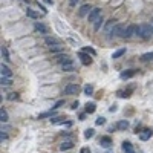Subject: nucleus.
Masks as SVG:
<instances>
[{"mask_svg": "<svg viewBox=\"0 0 153 153\" xmlns=\"http://www.w3.org/2000/svg\"><path fill=\"white\" fill-rule=\"evenodd\" d=\"M136 35L143 40H149L153 37V26L150 23H143V25H135Z\"/></svg>", "mask_w": 153, "mask_h": 153, "instance_id": "obj_1", "label": "nucleus"}, {"mask_svg": "<svg viewBox=\"0 0 153 153\" xmlns=\"http://www.w3.org/2000/svg\"><path fill=\"white\" fill-rule=\"evenodd\" d=\"M126 25H123V23H117L113 26V29H112V32H110V35H113V37H124V31H126Z\"/></svg>", "mask_w": 153, "mask_h": 153, "instance_id": "obj_2", "label": "nucleus"}, {"mask_svg": "<svg viewBox=\"0 0 153 153\" xmlns=\"http://www.w3.org/2000/svg\"><path fill=\"white\" fill-rule=\"evenodd\" d=\"M78 58H80V61H81V65H84V66H91L92 61H94V60H92V55L83 52V51H80V52H78Z\"/></svg>", "mask_w": 153, "mask_h": 153, "instance_id": "obj_3", "label": "nucleus"}, {"mask_svg": "<svg viewBox=\"0 0 153 153\" xmlns=\"http://www.w3.org/2000/svg\"><path fill=\"white\" fill-rule=\"evenodd\" d=\"M100 17H101V9H100V8H94V9L91 11V14L87 16V22H89V23H95Z\"/></svg>", "mask_w": 153, "mask_h": 153, "instance_id": "obj_4", "label": "nucleus"}, {"mask_svg": "<svg viewBox=\"0 0 153 153\" xmlns=\"http://www.w3.org/2000/svg\"><path fill=\"white\" fill-rule=\"evenodd\" d=\"M80 92V86L78 84H68L65 87V94L66 95H78Z\"/></svg>", "mask_w": 153, "mask_h": 153, "instance_id": "obj_5", "label": "nucleus"}, {"mask_svg": "<svg viewBox=\"0 0 153 153\" xmlns=\"http://www.w3.org/2000/svg\"><path fill=\"white\" fill-rule=\"evenodd\" d=\"M136 69H127V71H123L121 74H120V78L121 80H129V78H132V76H135L136 75Z\"/></svg>", "mask_w": 153, "mask_h": 153, "instance_id": "obj_6", "label": "nucleus"}, {"mask_svg": "<svg viewBox=\"0 0 153 153\" xmlns=\"http://www.w3.org/2000/svg\"><path fill=\"white\" fill-rule=\"evenodd\" d=\"M54 58H55V61L58 63L60 66H61V65H65V63H69V61H72V58H71L69 55H66V54H58V55H55Z\"/></svg>", "mask_w": 153, "mask_h": 153, "instance_id": "obj_7", "label": "nucleus"}, {"mask_svg": "<svg viewBox=\"0 0 153 153\" xmlns=\"http://www.w3.org/2000/svg\"><path fill=\"white\" fill-rule=\"evenodd\" d=\"M153 136V130L152 129H143V132L139 133V139H141V141H149V139Z\"/></svg>", "mask_w": 153, "mask_h": 153, "instance_id": "obj_8", "label": "nucleus"}, {"mask_svg": "<svg viewBox=\"0 0 153 153\" xmlns=\"http://www.w3.org/2000/svg\"><path fill=\"white\" fill-rule=\"evenodd\" d=\"M61 71H63V72H75V71H76V66H75L74 61H69V63L61 65Z\"/></svg>", "mask_w": 153, "mask_h": 153, "instance_id": "obj_9", "label": "nucleus"}, {"mask_svg": "<svg viewBox=\"0 0 153 153\" xmlns=\"http://www.w3.org/2000/svg\"><path fill=\"white\" fill-rule=\"evenodd\" d=\"M92 9H94V8H92L91 5H87V3H86V5H83V6L80 8V11H78V16H80V17L89 16V14H91V11H92Z\"/></svg>", "mask_w": 153, "mask_h": 153, "instance_id": "obj_10", "label": "nucleus"}, {"mask_svg": "<svg viewBox=\"0 0 153 153\" xmlns=\"http://www.w3.org/2000/svg\"><path fill=\"white\" fill-rule=\"evenodd\" d=\"M135 34H136V31H135V25H130V26H127V28H126V31H124V37H123V38H127V40H129V38H132Z\"/></svg>", "mask_w": 153, "mask_h": 153, "instance_id": "obj_11", "label": "nucleus"}, {"mask_svg": "<svg viewBox=\"0 0 153 153\" xmlns=\"http://www.w3.org/2000/svg\"><path fill=\"white\" fill-rule=\"evenodd\" d=\"M133 91H135V86H132V87H129V89H126V91H118L117 95H118L120 98H129V97L132 95Z\"/></svg>", "mask_w": 153, "mask_h": 153, "instance_id": "obj_12", "label": "nucleus"}, {"mask_svg": "<svg viewBox=\"0 0 153 153\" xmlns=\"http://www.w3.org/2000/svg\"><path fill=\"white\" fill-rule=\"evenodd\" d=\"M45 43H46L49 48L60 46V40H57V38H54V37H46V38H45Z\"/></svg>", "mask_w": 153, "mask_h": 153, "instance_id": "obj_13", "label": "nucleus"}, {"mask_svg": "<svg viewBox=\"0 0 153 153\" xmlns=\"http://www.w3.org/2000/svg\"><path fill=\"white\" fill-rule=\"evenodd\" d=\"M100 146L101 147H104V149H109L112 146V139L110 136H101L100 138Z\"/></svg>", "mask_w": 153, "mask_h": 153, "instance_id": "obj_14", "label": "nucleus"}, {"mask_svg": "<svg viewBox=\"0 0 153 153\" xmlns=\"http://www.w3.org/2000/svg\"><path fill=\"white\" fill-rule=\"evenodd\" d=\"M34 29H35L37 32H40V34H48V28L45 26L43 23H38V22H35V23H34Z\"/></svg>", "mask_w": 153, "mask_h": 153, "instance_id": "obj_15", "label": "nucleus"}, {"mask_svg": "<svg viewBox=\"0 0 153 153\" xmlns=\"http://www.w3.org/2000/svg\"><path fill=\"white\" fill-rule=\"evenodd\" d=\"M123 152H124V153H135L133 144L129 143V141H124V143H123Z\"/></svg>", "mask_w": 153, "mask_h": 153, "instance_id": "obj_16", "label": "nucleus"}, {"mask_svg": "<svg viewBox=\"0 0 153 153\" xmlns=\"http://www.w3.org/2000/svg\"><path fill=\"white\" fill-rule=\"evenodd\" d=\"M0 72H2V76H8V78L12 76V71L6 65H3V63H2V66H0Z\"/></svg>", "mask_w": 153, "mask_h": 153, "instance_id": "obj_17", "label": "nucleus"}, {"mask_svg": "<svg viewBox=\"0 0 153 153\" xmlns=\"http://www.w3.org/2000/svg\"><path fill=\"white\" fill-rule=\"evenodd\" d=\"M55 112L57 110H48V112H43L38 115V120H45V118H54L55 117Z\"/></svg>", "mask_w": 153, "mask_h": 153, "instance_id": "obj_18", "label": "nucleus"}, {"mask_svg": "<svg viewBox=\"0 0 153 153\" xmlns=\"http://www.w3.org/2000/svg\"><path fill=\"white\" fill-rule=\"evenodd\" d=\"M129 121H126V120H121V121H118L117 123V129L118 130H127V129H129Z\"/></svg>", "mask_w": 153, "mask_h": 153, "instance_id": "obj_19", "label": "nucleus"}, {"mask_svg": "<svg viewBox=\"0 0 153 153\" xmlns=\"http://www.w3.org/2000/svg\"><path fill=\"white\" fill-rule=\"evenodd\" d=\"M72 147H74V141H71V139H69V141H65V143L60 146V150L61 152H66V150H71Z\"/></svg>", "mask_w": 153, "mask_h": 153, "instance_id": "obj_20", "label": "nucleus"}, {"mask_svg": "<svg viewBox=\"0 0 153 153\" xmlns=\"http://www.w3.org/2000/svg\"><path fill=\"white\" fill-rule=\"evenodd\" d=\"M26 16H28L29 19H32V20H37L38 17H40V14H38L37 11L31 9V8H28V9H26Z\"/></svg>", "mask_w": 153, "mask_h": 153, "instance_id": "obj_21", "label": "nucleus"}, {"mask_svg": "<svg viewBox=\"0 0 153 153\" xmlns=\"http://www.w3.org/2000/svg\"><path fill=\"white\" fill-rule=\"evenodd\" d=\"M86 113H89V115H91V113H94L95 110H97V104L95 103H86Z\"/></svg>", "mask_w": 153, "mask_h": 153, "instance_id": "obj_22", "label": "nucleus"}, {"mask_svg": "<svg viewBox=\"0 0 153 153\" xmlns=\"http://www.w3.org/2000/svg\"><path fill=\"white\" fill-rule=\"evenodd\" d=\"M115 25H117V23H115V20H109V22H107L106 28H104V32H106L107 35L112 32V29H113V26H115Z\"/></svg>", "mask_w": 153, "mask_h": 153, "instance_id": "obj_23", "label": "nucleus"}, {"mask_svg": "<svg viewBox=\"0 0 153 153\" xmlns=\"http://www.w3.org/2000/svg\"><path fill=\"white\" fill-rule=\"evenodd\" d=\"M8 120H9V117H8V112L2 107V109H0V121H2V123H8Z\"/></svg>", "mask_w": 153, "mask_h": 153, "instance_id": "obj_24", "label": "nucleus"}, {"mask_svg": "<svg viewBox=\"0 0 153 153\" xmlns=\"http://www.w3.org/2000/svg\"><path fill=\"white\" fill-rule=\"evenodd\" d=\"M2 58H3L5 61H11V58H9V51H8L6 46H2Z\"/></svg>", "mask_w": 153, "mask_h": 153, "instance_id": "obj_25", "label": "nucleus"}, {"mask_svg": "<svg viewBox=\"0 0 153 153\" xmlns=\"http://www.w3.org/2000/svg\"><path fill=\"white\" fill-rule=\"evenodd\" d=\"M141 61L147 63V61H153V52H146L141 55Z\"/></svg>", "mask_w": 153, "mask_h": 153, "instance_id": "obj_26", "label": "nucleus"}, {"mask_svg": "<svg viewBox=\"0 0 153 153\" xmlns=\"http://www.w3.org/2000/svg\"><path fill=\"white\" fill-rule=\"evenodd\" d=\"M83 92H84V95H92L94 94V86L92 84H86L84 87H83Z\"/></svg>", "mask_w": 153, "mask_h": 153, "instance_id": "obj_27", "label": "nucleus"}, {"mask_svg": "<svg viewBox=\"0 0 153 153\" xmlns=\"http://www.w3.org/2000/svg\"><path fill=\"white\" fill-rule=\"evenodd\" d=\"M83 52H86V54H89V55H92V57L97 55V51H95L94 48H91V46H84V48H83Z\"/></svg>", "mask_w": 153, "mask_h": 153, "instance_id": "obj_28", "label": "nucleus"}, {"mask_svg": "<svg viewBox=\"0 0 153 153\" xmlns=\"http://www.w3.org/2000/svg\"><path fill=\"white\" fill-rule=\"evenodd\" d=\"M103 23H104L103 17H100V19L94 23V31H100V29H101V26H103Z\"/></svg>", "mask_w": 153, "mask_h": 153, "instance_id": "obj_29", "label": "nucleus"}, {"mask_svg": "<svg viewBox=\"0 0 153 153\" xmlns=\"http://www.w3.org/2000/svg\"><path fill=\"white\" fill-rule=\"evenodd\" d=\"M0 84H2V86H11V84H12V78L2 76V78H0Z\"/></svg>", "mask_w": 153, "mask_h": 153, "instance_id": "obj_30", "label": "nucleus"}, {"mask_svg": "<svg viewBox=\"0 0 153 153\" xmlns=\"http://www.w3.org/2000/svg\"><path fill=\"white\" fill-rule=\"evenodd\" d=\"M126 54V48H121V49H118L117 52H113V55H112V58H120V57H123Z\"/></svg>", "mask_w": 153, "mask_h": 153, "instance_id": "obj_31", "label": "nucleus"}, {"mask_svg": "<svg viewBox=\"0 0 153 153\" xmlns=\"http://www.w3.org/2000/svg\"><path fill=\"white\" fill-rule=\"evenodd\" d=\"M94 135H95V130H94V129H86V130H84V138H86V139L94 138Z\"/></svg>", "mask_w": 153, "mask_h": 153, "instance_id": "obj_32", "label": "nucleus"}, {"mask_svg": "<svg viewBox=\"0 0 153 153\" xmlns=\"http://www.w3.org/2000/svg\"><path fill=\"white\" fill-rule=\"evenodd\" d=\"M6 100H9V101H14V100H20V97H19V94H17V92H12V94H8Z\"/></svg>", "mask_w": 153, "mask_h": 153, "instance_id": "obj_33", "label": "nucleus"}, {"mask_svg": "<svg viewBox=\"0 0 153 153\" xmlns=\"http://www.w3.org/2000/svg\"><path fill=\"white\" fill-rule=\"evenodd\" d=\"M61 106H65V100H60V101H57V103L52 106V110H58Z\"/></svg>", "mask_w": 153, "mask_h": 153, "instance_id": "obj_34", "label": "nucleus"}, {"mask_svg": "<svg viewBox=\"0 0 153 153\" xmlns=\"http://www.w3.org/2000/svg\"><path fill=\"white\" fill-rule=\"evenodd\" d=\"M95 124H97V126H103V124H106V118H104V117H98L97 121H95Z\"/></svg>", "mask_w": 153, "mask_h": 153, "instance_id": "obj_35", "label": "nucleus"}, {"mask_svg": "<svg viewBox=\"0 0 153 153\" xmlns=\"http://www.w3.org/2000/svg\"><path fill=\"white\" fill-rule=\"evenodd\" d=\"M49 51L52 54H57V52H60V51H63V48L61 46H55V48H49Z\"/></svg>", "mask_w": 153, "mask_h": 153, "instance_id": "obj_36", "label": "nucleus"}, {"mask_svg": "<svg viewBox=\"0 0 153 153\" xmlns=\"http://www.w3.org/2000/svg\"><path fill=\"white\" fill-rule=\"evenodd\" d=\"M0 139H2V143L5 141V139H8V133H6V130H3V129H2V135H0Z\"/></svg>", "mask_w": 153, "mask_h": 153, "instance_id": "obj_37", "label": "nucleus"}, {"mask_svg": "<svg viewBox=\"0 0 153 153\" xmlns=\"http://www.w3.org/2000/svg\"><path fill=\"white\" fill-rule=\"evenodd\" d=\"M78 106H80V101L76 100V101H74V103H72V107H71V109H72V110H76V107H78Z\"/></svg>", "mask_w": 153, "mask_h": 153, "instance_id": "obj_38", "label": "nucleus"}, {"mask_svg": "<svg viewBox=\"0 0 153 153\" xmlns=\"http://www.w3.org/2000/svg\"><path fill=\"white\" fill-rule=\"evenodd\" d=\"M141 129H143V126H141V124H138V126L135 127V133H141V132H143Z\"/></svg>", "mask_w": 153, "mask_h": 153, "instance_id": "obj_39", "label": "nucleus"}, {"mask_svg": "<svg viewBox=\"0 0 153 153\" xmlns=\"http://www.w3.org/2000/svg\"><path fill=\"white\" fill-rule=\"evenodd\" d=\"M80 153H92V152H91V149H89V147H83L80 150Z\"/></svg>", "mask_w": 153, "mask_h": 153, "instance_id": "obj_40", "label": "nucleus"}, {"mask_svg": "<svg viewBox=\"0 0 153 153\" xmlns=\"http://www.w3.org/2000/svg\"><path fill=\"white\" fill-rule=\"evenodd\" d=\"M80 2V0H69V5L74 8V6H76V3H78Z\"/></svg>", "mask_w": 153, "mask_h": 153, "instance_id": "obj_41", "label": "nucleus"}, {"mask_svg": "<svg viewBox=\"0 0 153 153\" xmlns=\"http://www.w3.org/2000/svg\"><path fill=\"white\" fill-rule=\"evenodd\" d=\"M37 5H38V6H40V9H42V12H43V14H46V8H45L43 5H40V2H38Z\"/></svg>", "mask_w": 153, "mask_h": 153, "instance_id": "obj_42", "label": "nucleus"}, {"mask_svg": "<svg viewBox=\"0 0 153 153\" xmlns=\"http://www.w3.org/2000/svg\"><path fill=\"white\" fill-rule=\"evenodd\" d=\"M109 110H110L112 113H113V112H117V106H115V104H113V106H110V107H109Z\"/></svg>", "mask_w": 153, "mask_h": 153, "instance_id": "obj_43", "label": "nucleus"}, {"mask_svg": "<svg viewBox=\"0 0 153 153\" xmlns=\"http://www.w3.org/2000/svg\"><path fill=\"white\" fill-rule=\"evenodd\" d=\"M84 117H86V115H84V113H81V115H80V121H84Z\"/></svg>", "mask_w": 153, "mask_h": 153, "instance_id": "obj_44", "label": "nucleus"}, {"mask_svg": "<svg viewBox=\"0 0 153 153\" xmlns=\"http://www.w3.org/2000/svg\"><path fill=\"white\" fill-rule=\"evenodd\" d=\"M45 2H46V3H49V5H52V3H54L52 0H45Z\"/></svg>", "mask_w": 153, "mask_h": 153, "instance_id": "obj_45", "label": "nucleus"}, {"mask_svg": "<svg viewBox=\"0 0 153 153\" xmlns=\"http://www.w3.org/2000/svg\"><path fill=\"white\" fill-rule=\"evenodd\" d=\"M150 25H152V26H153V17H152V22H150Z\"/></svg>", "mask_w": 153, "mask_h": 153, "instance_id": "obj_46", "label": "nucleus"}]
</instances>
